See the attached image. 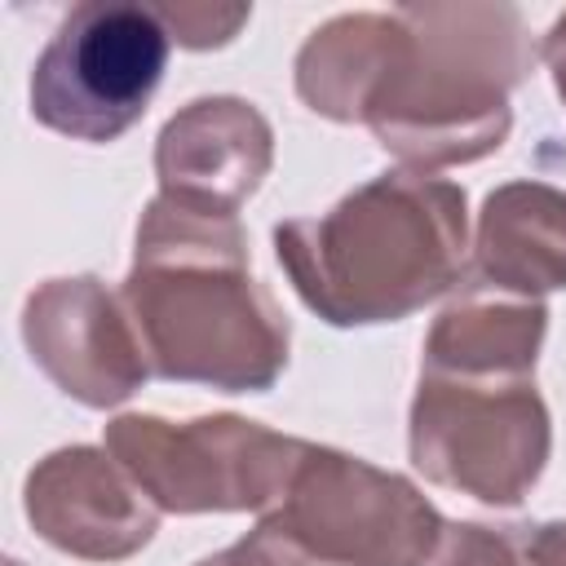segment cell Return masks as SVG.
Segmentation results:
<instances>
[{"label": "cell", "mask_w": 566, "mask_h": 566, "mask_svg": "<svg viewBox=\"0 0 566 566\" xmlns=\"http://www.w3.org/2000/svg\"><path fill=\"white\" fill-rule=\"evenodd\" d=\"M106 455L146 491L159 513H270L305 438L274 433L243 416H115L106 424Z\"/></svg>", "instance_id": "cell-4"}, {"label": "cell", "mask_w": 566, "mask_h": 566, "mask_svg": "<svg viewBox=\"0 0 566 566\" xmlns=\"http://www.w3.org/2000/svg\"><path fill=\"white\" fill-rule=\"evenodd\" d=\"M4 566H22V562H13V557H9V562H4Z\"/></svg>", "instance_id": "cell-19"}, {"label": "cell", "mask_w": 566, "mask_h": 566, "mask_svg": "<svg viewBox=\"0 0 566 566\" xmlns=\"http://www.w3.org/2000/svg\"><path fill=\"white\" fill-rule=\"evenodd\" d=\"M168 44L155 4H75L31 66V115L53 133L93 146L124 137L164 80Z\"/></svg>", "instance_id": "cell-6"}, {"label": "cell", "mask_w": 566, "mask_h": 566, "mask_svg": "<svg viewBox=\"0 0 566 566\" xmlns=\"http://www.w3.org/2000/svg\"><path fill=\"white\" fill-rule=\"evenodd\" d=\"M22 340L31 363L93 411L128 402L150 376L124 301L97 274L44 279L22 305Z\"/></svg>", "instance_id": "cell-8"}, {"label": "cell", "mask_w": 566, "mask_h": 566, "mask_svg": "<svg viewBox=\"0 0 566 566\" xmlns=\"http://www.w3.org/2000/svg\"><path fill=\"white\" fill-rule=\"evenodd\" d=\"M270 517L327 566H424L447 526L411 478L318 442H305Z\"/></svg>", "instance_id": "cell-7"}, {"label": "cell", "mask_w": 566, "mask_h": 566, "mask_svg": "<svg viewBox=\"0 0 566 566\" xmlns=\"http://www.w3.org/2000/svg\"><path fill=\"white\" fill-rule=\"evenodd\" d=\"M407 49L367 128L411 172L473 164L504 146L513 128L509 93L526 80L535 49L513 4H402Z\"/></svg>", "instance_id": "cell-3"}, {"label": "cell", "mask_w": 566, "mask_h": 566, "mask_svg": "<svg viewBox=\"0 0 566 566\" xmlns=\"http://www.w3.org/2000/svg\"><path fill=\"white\" fill-rule=\"evenodd\" d=\"M424 566H531V557H526V535H513V526L447 522Z\"/></svg>", "instance_id": "cell-14"}, {"label": "cell", "mask_w": 566, "mask_h": 566, "mask_svg": "<svg viewBox=\"0 0 566 566\" xmlns=\"http://www.w3.org/2000/svg\"><path fill=\"white\" fill-rule=\"evenodd\" d=\"M274 164L270 119L230 93L186 102L155 137L159 195L186 208L239 217Z\"/></svg>", "instance_id": "cell-10"}, {"label": "cell", "mask_w": 566, "mask_h": 566, "mask_svg": "<svg viewBox=\"0 0 566 566\" xmlns=\"http://www.w3.org/2000/svg\"><path fill=\"white\" fill-rule=\"evenodd\" d=\"M119 301L159 380L265 394L287 367L292 327L248 270L239 217L155 195Z\"/></svg>", "instance_id": "cell-1"}, {"label": "cell", "mask_w": 566, "mask_h": 566, "mask_svg": "<svg viewBox=\"0 0 566 566\" xmlns=\"http://www.w3.org/2000/svg\"><path fill=\"white\" fill-rule=\"evenodd\" d=\"M544 332H548L544 301L469 292L433 318L424 336L420 371L469 376V380H535Z\"/></svg>", "instance_id": "cell-12"}, {"label": "cell", "mask_w": 566, "mask_h": 566, "mask_svg": "<svg viewBox=\"0 0 566 566\" xmlns=\"http://www.w3.org/2000/svg\"><path fill=\"white\" fill-rule=\"evenodd\" d=\"M526 557L531 566H566V517L535 526L526 535Z\"/></svg>", "instance_id": "cell-17"}, {"label": "cell", "mask_w": 566, "mask_h": 566, "mask_svg": "<svg viewBox=\"0 0 566 566\" xmlns=\"http://www.w3.org/2000/svg\"><path fill=\"white\" fill-rule=\"evenodd\" d=\"M411 464L491 509H517L553 451V420L535 380H469L420 371L407 416Z\"/></svg>", "instance_id": "cell-5"}, {"label": "cell", "mask_w": 566, "mask_h": 566, "mask_svg": "<svg viewBox=\"0 0 566 566\" xmlns=\"http://www.w3.org/2000/svg\"><path fill=\"white\" fill-rule=\"evenodd\" d=\"M464 190L411 168L354 186L318 217L274 226V256L305 310L332 327L398 323L464 274Z\"/></svg>", "instance_id": "cell-2"}, {"label": "cell", "mask_w": 566, "mask_h": 566, "mask_svg": "<svg viewBox=\"0 0 566 566\" xmlns=\"http://www.w3.org/2000/svg\"><path fill=\"white\" fill-rule=\"evenodd\" d=\"M22 509L44 544L80 562H124L159 531V509L106 447L49 451L22 482Z\"/></svg>", "instance_id": "cell-9"}, {"label": "cell", "mask_w": 566, "mask_h": 566, "mask_svg": "<svg viewBox=\"0 0 566 566\" xmlns=\"http://www.w3.org/2000/svg\"><path fill=\"white\" fill-rule=\"evenodd\" d=\"M478 279L491 292L539 301L566 287V190L504 181L482 199L473 239Z\"/></svg>", "instance_id": "cell-11"}, {"label": "cell", "mask_w": 566, "mask_h": 566, "mask_svg": "<svg viewBox=\"0 0 566 566\" xmlns=\"http://www.w3.org/2000/svg\"><path fill=\"white\" fill-rule=\"evenodd\" d=\"M195 566H327L323 557H314L279 517H261L256 531H248L239 544H230L226 553H212Z\"/></svg>", "instance_id": "cell-16"}, {"label": "cell", "mask_w": 566, "mask_h": 566, "mask_svg": "<svg viewBox=\"0 0 566 566\" xmlns=\"http://www.w3.org/2000/svg\"><path fill=\"white\" fill-rule=\"evenodd\" d=\"M155 13L181 49H221L252 18V4H155Z\"/></svg>", "instance_id": "cell-15"}, {"label": "cell", "mask_w": 566, "mask_h": 566, "mask_svg": "<svg viewBox=\"0 0 566 566\" xmlns=\"http://www.w3.org/2000/svg\"><path fill=\"white\" fill-rule=\"evenodd\" d=\"M544 62H548V75H553V88H557V97H562V106H566V13L548 27V35H544Z\"/></svg>", "instance_id": "cell-18"}, {"label": "cell", "mask_w": 566, "mask_h": 566, "mask_svg": "<svg viewBox=\"0 0 566 566\" xmlns=\"http://www.w3.org/2000/svg\"><path fill=\"white\" fill-rule=\"evenodd\" d=\"M407 49V22L394 13H340L296 53V97L336 124L367 119L380 84Z\"/></svg>", "instance_id": "cell-13"}]
</instances>
